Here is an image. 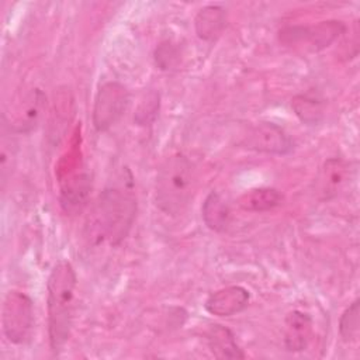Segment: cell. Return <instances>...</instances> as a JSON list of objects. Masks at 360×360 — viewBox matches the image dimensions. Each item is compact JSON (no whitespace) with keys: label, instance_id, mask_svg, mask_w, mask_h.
Listing matches in <instances>:
<instances>
[{"label":"cell","instance_id":"cell-2","mask_svg":"<svg viewBox=\"0 0 360 360\" xmlns=\"http://www.w3.org/2000/svg\"><path fill=\"white\" fill-rule=\"evenodd\" d=\"M136 215L134 177L129 169L108 184L98 195L96 217L97 228L110 245H120L129 233Z\"/></svg>","mask_w":360,"mask_h":360},{"label":"cell","instance_id":"cell-16","mask_svg":"<svg viewBox=\"0 0 360 360\" xmlns=\"http://www.w3.org/2000/svg\"><path fill=\"white\" fill-rule=\"evenodd\" d=\"M291 107L300 121L307 125H316L323 117V98L314 91L295 96Z\"/></svg>","mask_w":360,"mask_h":360},{"label":"cell","instance_id":"cell-17","mask_svg":"<svg viewBox=\"0 0 360 360\" xmlns=\"http://www.w3.org/2000/svg\"><path fill=\"white\" fill-rule=\"evenodd\" d=\"M347 167L340 159H328L319 174V187L325 198L336 195L346 181Z\"/></svg>","mask_w":360,"mask_h":360},{"label":"cell","instance_id":"cell-8","mask_svg":"<svg viewBox=\"0 0 360 360\" xmlns=\"http://www.w3.org/2000/svg\"><path fill=\"white\" fill-rule=\"evenodd\" d=\"M250 294L240 285H228L212 292L204 304L207 312L215 316H232L249 305Z\"/></svg>","mask_w":360,"mask_h":360},{"label":"cell","instance_id":"cell-11","mask_svg":"<svg viewBox=\"0 0 360 360\" xmlns=\"http://www.w3.org/2000/svg\"><path fill=\"white\" fill-rule=\"evenodd\" d=\"M207 345L217 359H245L243 350L239 347L233 332L219 323H214L205 333Z\"/></svg>","mask_w":360,"mask_h":360},{"label":"cell","instance_id":"cell-20","mask_svg":"<svg viewBox=\"0 0 360 360\" xmlns=\"http://www.w3.org/2000/svg\"><path fill=\"white\" fill-rule=\"evenodd\" d=\"M158 111H159V94L153 91L139 103L134 115V121L138 125H149L156 118Z\"/></svg>","mask_w":360,"mask_h":360},{"label":"cell","instance_id":"cell-1","mask_svg":"<svg viewBox=\"0 0 360 360\" xmlns=\"http://www.w3.org/2000/svg\"><path fill=\"white\" fill-rule=\"evenodd\" d=\"M76 284L77 277L70 262L59 260L46 281L48 338L53 354L62 352L72 332Z\"/></svg>","mask_w":360,"mask_h":360},{"label":"cell","instance_id":"cell-7","mask_svg":"<svg viewBox=\"0 0 360 360\" xmlns=\"http://www.w3.org/2000/svg\"><path fill=\"white\" fill-rule=\"evenodd\" d=\"M243 145L248 149L267 155H288L294 149L290 135L280 125L267 121L253 125L248 131Z\"/></svg>","mask_w":360,"mask_h":360},{"label":"cell","instance_id":"cell-5","mask_svg":"<svg viewBox=\"0 0 360 360\" xmlns=\"http://www.w3.org/2000/svg\"><path fill=\"white\" fill-rule=\"evenodd\" d=\"M346 25L342 21H321L316 25H294L280 31V41L288 46H304L318 52L329 46L339 35L345 34Z\"/></svg>","mask_w":360,"mask_h":360},{"label":"cell","instance_id":"cell-15","mask_svg":"<svg viewBox=\"0 0 360 360\" xmlns=\"http://www.w3.org/2000/svg\"><path fill=\"white\" fill-rule=\"evenodd\" d=\"M202 221L214 232H224L231 222V208L219 193L211 191L201 207Z\"/></svg>","mask_w":360,"mask_h":360},{"label":"cell","instance_id":"cell-14","mask_svg":"<svg viewBox=\"0 0 360 360\" xmlns=\"http://www.w3.org/2000/svg\"><path fill=\"white\" fill-rule=\"evenodd\" d=\"M225 25L226 10L221 6H205L197 13L194 18L195 34L200 39L204 41H214L217 37L221 35Z\"/></svg>","mask_w":360,"mask_h":360},{"label":"cell","instance_id":"cell-10","mask_svg":"<svg viewBox=\"0 0 360 360\" xmlns=\"http://www.w3.org/2000/svg\"><path fill=\"white\" fill-rule=\"evenodd\" d=\"M314 333L312 318L302 311H291L285 318L284 345L288 352H302L308 347Z\"/></svg>","mask_w":360,"mask_h":360},{"label":"cell","instance_id":"cell-3","mask_svg":"<svg viewBox=\"0 0 360 360\" xmlns=\"http://www.w3.org/2000/svg\"><path fill=\"white\" fill-rule=\"evenodd\" d=\"M195 170L183 153L167 156L159 166L155 181L156 207L166 215H180L193 198Z\"/></svg>","mask_w":360,"mask_h":360},{"label":"cell","instance_id":"cell-6","mask_svg":"<svg viewBox=\"0 0 360 360\" xmlns=\"http://www.w3.org/2000/svg\"><path fill=\"white\" fill-rule=\"evenodd\" d=\"M129 103L127 87L118 82H107L100 86L94 97L91 121L97 132L108 131L125 112Z\"/></svg>","mask_w":360,"mask_h":360},{"label":"cell","instance_id":"cell-12","mask_svg":"<svg viewBox=\"0 0 360 360\" xmlns=\"http://www.w3.org/2000/svg\"><path fill=\"white\" fill-rule=\"evenodd\" d=\"M45 103H46L45 94L39 89L32 90L24 98L21 108L17 114V118H15L14 124H11V127H10L11 132L27 134V132H31L32 129H35V127L38 125V122L42 117V112L45 110Z\"/></svg>","mask_w":360,"mask_h":360},{"label":"cell","instance_id":"cell-13","mask_svg":"<svg viewBox=\"0 0 360 360\" xmlns=\"http://www.w3.org/2000/svg\"><path fill=\"white\" fill-rule=\"evenodd\" d=\"M284 195L274 187H257L245 191L238 198V205L249 212H267L280 207Z\"/></svg>","mask_w":360,"mask_h":360},{"label":"cell","instance_id":"cell-4","mask_svg":"<svg viewBox=\"0 0 360 360\" xmlns=\"http://www.w3.org/2000/svg\"><path fill=\"white\" fill-rule=\"evenodd\" d=\"M3 333L8 342L24 345L30 340L34 328V307L31 298L21 291H10L1 308Z\"/></svg>","mask_w":360,"mask_h":360},{"label":"cell","instance_id":"cell-18","mask_svg":"<svg viewBox=\"0 0 360 360\" xmlns=\"http://www.w3.org/2000/svg\"><path fill=\"white\" fill-rule=\"evenodd\" d=\"M359 314H360V301L356 298L343 311V314L339 319V335L347 343L356 340L359 336V329H360Z\"/></svg>","mask_w":360,"mask_h":360},{"label":"cell","instance_id":"cell-19","mask_svg":"<svg viewBox=\"0 0 360 360\" xmlns=\"http://www.w3.org/2000/svg\"><path fill=\"white\" fill-rule=\"evenodd\" d=\"M181 52L177 44L173 41H163L155 49V63L160 70L176 69L180 63Z\"/></svg>","mask_w":360,"mask_h":360},{"label":"cell","instance_id":"cell-9","mask_svg":"<svg viewBox=\"0 0 360 360\" xmlns=\"http://www.w3.org/2000/svg\"><path fill=\"white\" fill-rule=\"evenodd\" d=\"M91 188V180L89 173L80 172L70 174L60 186V205L66 214H76L87 202V197Z\"/></svg>","mask_w":360,"mask_h":360}]
</instances>
